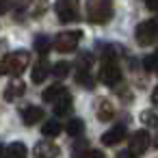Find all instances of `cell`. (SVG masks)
<instances>
[{"instance_id":"cell-14","label":"cell","mask_w":158,"mask_h":158,"mask_svg":"<svg viewBox=\"0 0 158 158\" xmlns=\"http://www.w3.org/2000/svg\"><path fill=\"white\" fill-rule=\"evenodd\" d=\"M26 156H28V149H26V145L20 143V141L11 143V145L5 149V158H26Z\"/></svg>"},{"instance_id":"cell-12","label":"cell","mask_w":158,"mask_h":158,"mask_svg":"<svg viewBox=\"0 0 158 158\" xmlns=\"http://www.w3.org/2000/svg\"><path fill=\"white\" fill-rule=\"evenodd\" d=\"M48 74H50V65H48L44 59H41L37 65H33V82H35V85H41Z\"/></svg>"},{"instance_id":"cell-27","label":"cell","mask_w":158,"mask_h":158,"mask_svg":"<svg viewBox=\"0 0 158 158\" xmlns=\"http://www.w3.org/2000/svg\"><path fill=\"white\" fill-rule=\"evenodd\" d=\"M152 102H154V104H158V87H156V89H154V93H152Z\"/></svg>"},{"instance_id":"cell-6","label":"cell","mask_w":158,"mask_h":158,"mask_svg":"<svg viewBox=\"0 0 158 158\" xmlns=\"http://www.w3.org/2000/svg\"><path fill=\"white\" fill-rule=\"evenodd\" d=\"M56 15L61 22H76L80 20V11H78V2L76 0H63V2H56Z\"/></svg>"},{"instance_id":"cell-18","label":"cell","mask_w":158,"mask_h":158,"mask_svg":"<svg viewBox=\"0 0 158 158\" xmlns=\"http://www.w3.org/2000/svg\"><path fill=\"white\" fill-rule=\"evenodd\" d=\"M61 132V126L56 123V121H46L44 126H41V134L44 136H56Z\"/></svg>"},{"instance_id":"cell-15","label":"cell","mask_w":158,"mask_h":158,"mask_svg":"<svg viewBox=\"0 0 158 158\" xmlns=\"http://www.w3.org/2000/svg\"><path fill=\"white\" fill-rule=\"evenodd\" d=\"M65 132H67V136H80L85 132V121L82 119H69L65 126Z\"/></svg>"},{"instance_id":"cell-28","label":"cell","mask_w":158,"mask_h":158,"mask_svg":"<svg viewBox=\"0 0 158 158\" xmlns=\"http://www.w3.org/2000/svg\"><path fill=\"white\" fill-rule=\"evenodd\" d=\"M117 158H134V156H132V154H130V152H121V154H119V156H117Z\"/></svg>"},{"instance_id":"cell-8","label":"cell","mask_w":158,"mask_h":158,"mask_svg":"<svg viewBox=\"0 0 158 158\" xmlns=\"http://www.w3.org/2000/svg\"><path fill=\"white\" fill-rule=\"evenodd\" d=\"M59 154H61L59 145H56V143H50V141H41V143H37L35 149H33V156H35V158H56Z\"/></svg>"},{"instance_id":"cell-24","label":"cell","mask_w":158,"mask_h":158,"mask_svg":"<svg viewBox=\"0 0 158 158\" xmlns=\"http://www.w3.org/2000/svg\"><path fill=\"white\" fill-rule=\"evenodd\" d=\"M80 158H104V154H102V152H87V154L80 156Z\"/></svg>"},{"instance_id":"cell-10","label":"cell","mask_w":158,"mask_h":158,"mask_svg":"<svg viewBox=\"0 0 158 158\" xmlns=\"http://www.w3.org/2000/svg\"><path fill=\"white\" fill-rule=\"evenodd\" d=\"M123 139H126V128L123 126H115V128H110V130H106L102 134V143L104 145H117Z\"/></svg>"},{"instance_id":"cell-19","label":"cell","mask_w":158,"mask_h":158,"mask_svg":"<svg viewBox=\"0 0 158 158\" xmlns=\"http://www.w3.org/2000/svg\"><path fill=\"white\" fill-rule=\"evenodd\" d=\"M35 50H37L39 54H46V52L50 50V39L44 37V35H39V37L35 39Z\"/></svg>"},{"instance_id":"cell-22","label":"cell","mask_w":158,"mask_h":158,"mask_svg":"<svg viewBox=\"0 0 158 158\" xmlns=\"http://www.w3.org/2000/svg\"><path fill=\"white\" fill-rule=\"evenodd\" d=\"M143 67H145L147 72H156V69H158V52H156V54H149V56H145V61H143Z\"/></svg>"},{"instance_id":"cell-21","label":"cell","mask_w":158,"mask_h":158,"mask_svg":"<svg viewBox=\"0 0 158 158\" xmlns=\"http://www.w3.org/2000/svg\"><path fill=\"white\" fill-rule=\"evenodd\" d=\"M52 74H54L56 78H65V76L69 74V65H67L65 61H59V63L52 67Z\"/></svg>"},{"instance_id":"cell-23","label":"cell","mask_w":158,"mask_h":158,"mask_svg":"<svg viewBox=\"0 0 158 158\" xmlns=\"http://www.w3.org/2000/svg\"><path fill=\"white\" fill-rule=\"evenodd\" d=\"M141 121L147 123V126H158V117H156L152 110H143V113H141Z\"/></svg>"},{"instance_id":"cell-11","label":"cell","mask_w":158,"mask_h":158,"mask_svg":"<svg viewBox=\"0 0 158 158\" xmlns=\"http://www.w3.org/2000/svg\"><path fill=\"white\" fill-rule=\"evenodd\" d=\"M22 119H24L26 126H33L39 119H44V108L41 106H28V108L22 110Z\"/></svg>"},{"instance_id":"cell-1","label":"cell","mask_w":158,"mask_h":158,"mask_svg":"<svg viewBox=\"0 0 158 158\" xmlns=\"http://www.w3.org/2000/svg\"><path fill=\"white\" fill-rule=\"evenodd\" d=\"M31 63V54L20 50V52H11L7 54L2 61H0V76H5V74H15L20 76Z\"/></svg>"},{"instance_id":"cell-9","label":"cell","mask_w":158,"mask_h":158,"mask_svg":"<svg viewBox=\"0 0 158 158\" xmlns=\"http://www.w3.org/2000/svg\"><path fill=\"white\" fill-rule=\"evenodd\" d=\"M65 98H69V93H67V89L63 87V85H52L50 89H46L44 93H41V100L44 102H52V104H59L61 100H65Z\"/></svg>"},{"instance_id":"cell-26","label":"cell","mask_w":158,"mask_h":158,"mask_svg":"<svg viewBox=\"0 0 158 158\" xmlns=\"http://www.w3.org/2000/svg\"><path fill=\"white\" fill-rule=\"evenodd\" d=\"M145 7H147L149 11H158V2H147Z\"/></svg>"},{"instance_id":"cell-20","label":"cell","mask_w":158,"mask_h":158,"mask_svg":"<svg viewBox=\"0 0 158 158\" xmlns=\"http://www.w3.org/2000/svg\"><path fill=\"white\" fill-rule=\"evenodd\" d=\"M91 63H93V56L91 54H80L78 56V69H80V74H87L89 67H91Z\"/></svg>"},{"instance_id":"cell-25","label":"cell","mask_w":158,"mask_h":158,"mask_svg":"<svg viewBox=\"0 0 158 158\" xmlns=\"http://www.w3.org/2000/svg\"><path fill=\"white\" fill-rule=\"evenodd\" d=\"M11 7H13L11 2H0V13H5V11H9Z\"/></svg>"},{"instance_id":"cell-29","label":"cell","mask_w":158,"mask_h":158,"mask_svg":"<svg viewBox=\"0 0 158 158\" xmlns=\"http://www.w3.org/2000/svg\"><path fill=\"white\" fill-rule=\"evenodd\" d=\"M2 154H5V147H2V145H0V156H2Z\"/></svg>"},{"instance_id":"cell-7","label":"cell","mask_w":158,"mask_h":158,"mask_svg":"<svg viewBox=\"0 0 158 158\" xmlns=\"http://www.w3.org/2000/svg\"><path fill=\"white\" fill-rule=\"evenodd\" d=\"M149 141H152V139H149V132H147V130H136V132L130 136V149H128V152L136 158V156H141V154L149 147Z\"/></svg>"},{"instance_id":"cell-17","label":"cell","mask_w":158,"mask_h":158,"mask_svg":"<svg viewBox=\"0 0 158 158\" xmlns=\"http://www.w3.org/2000/svg\"><path fill=\"white\" fill-rule=\"evenodd\" d=\"M69 110H72V95L65 98V100H61L59 104H54V115H59V117L61 115H67Z\"/></svg>"},{"instance_id":"cell-4","label":"cell","mask_w":158,"mask_h":158,"mask_svg":"<svg viewBox=\"0 0 158 158\" xmlns=\"http://www.w3.org/2000/svg\"><path fill=\"white\" fill-rule=\"evenodd\" d=\"M80 39H82L80 31H67V33H61L54 39V48H56V52H72V50H76Z\"/></svg>"},{"instance_id":"cell-13","label":"cell","mask_w":158,"mask_h":158,"mask_svg":"<svg viewBox=\"0 0 158 158\" xmlns=\"http://www.w3.org/2000/svg\"><path fill=\"white\" fill-rule=\"evenodd\" d=\"M24 91H26V85H24L22 80H13V82L7 87V91H5V100H7V102H13V100L20 98Z\"/></svg>"},{"instance_id":"cell-5","label":"cell","mask_w":158,"mask_h":158,"mask_svg":"<svg viewBox=\"0 0 158 158\" xmlns=\"http://www.w3.org/2000/svg\"><path fill=\"white\" fill-rule=\"evenodd\" d=\"M100 80L104 85H108V87H115L121 80V69H119V65L113 59L102 63V67H100Z\"/></svg>"},{"instance_id":"cell-2","label":"cell","mask_w":158,"mask_h":158,"mask_svg":"<svg viewBox=\"0 0 158 158\" xmlns=\"http://www.w3.org/2000/svg\"><path fill=\"white\" fill-rule=\"evenodd\" d=\"M87 18L93 24H106L113 18V5L108 0H93L87 5Z\"/></svg>"},{"instance_id":"cell-3","label":"cell","mask_w":158,"mask_h":158,"mask_svg":"<svg viewBox=\"0 0 158 158\" xmlns=\"http://www.w3.org/2000/svg\"><path fill=\"white\" fill-rule=\"evenodd\" d=\"M134 37H136V41L141 46H152L154 41H158V18L147 20V22H141L136 26Z\"/></svg>"},{"instance_id":"cell-16","label":"cell","mask_w":158,"mask_h":158,"mask_svg":"<svg viewBox=\"0 0 158 158\" xmlns=\"http://www.w3.org/2000/svg\"><path fill=\"white\" fill-rule=\"evenodd\" d=\"M98 117H100V121H110L113 119V104L108 100H102V104L98 108Z\"/></svg>"}]
</instances>
